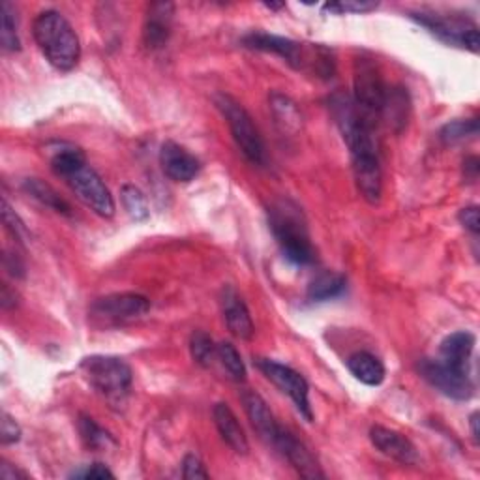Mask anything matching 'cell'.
Masks as SVG:
<instances>
[{"mask_svg":"<svg viewBox=\"0 0 480 480\" xmlns=\"http://www.w3.org/2000/svg\"><path fill=\"white\" fill-rule=\"evenodd\" d=\"M411 18L428 28L430 33L448 45L478 53L480 36L478 27L463 15H441L433 11H413Z\"/></svg>","mask_w":480,"mask_h":480,"instance_id":"obj_8","label":"cell"},{"mask_svg":"<svg viewBox=\"0 0 480 480\" xmlns=\"http://www.w3.org/2000/svg\"><path fill=\"white\" fill-rule=\"evenodd\" d=\"M33 36L45 60L58 70L70 72L81 58V43L70 21L57 10H45L34 19Z\"/></svg>","mask_w":480,"mask_h":480,"instance_id":"obj_4","label":"cell"},{"mask_svg":"<svg viewBox=\"0 0 480 480\" xmlns=\"http://www.w3.org/2000/svg\"><path fill=\"white\" fill-rule=\"evenodd\" d=\"M0 478L3 480H27L28 475L19 468H13L6 460L0 461Z\"/></svg>","mask_w":480,"mask_h":480,"instance_id":"obj_38","label":"cell"},{"mask_svg":"<svg viewBox=\"0 0 480 480\" xmlns=\"http://www.w3.org/2000/svg\"><path fill=\"white\" fill-rule=\"evenodd\" d=\"M478 171H480V165H478L476 156H469L463 160V177H466L468 180L475 182L478 179Z\"/></svg>","mask_w":480,"mask_h":480,"instance_id":"obj_39","label":"cell"},{"mask_svg":"<svg viewBox=\"0 0 480 480\" xmlns=\"http://www.w3.org/2000/svg\"><path fill=\"white\" fill-rule=\"evenodd\" d=\"M240 400H242V406H244V411L248 415V419H250L254 430L259 433V436L269 441L270 445L274 443L278 431H280V424H278L276 416L272 415L270 408L265 400H263L261 394H257L255 391H244L240 394Z\"/></svg>","mask_w":480,"mask_h":480,"instance_id":"obj_17","label":"cell"},{"mask_svg":"<svg viewBox=\"0 0 480 480\" xmlns=\"http://www.w3.org/2000/svg\"><path fill=\"white\" fill-rule=\"evenodd\" d=\"M272 446H276L278 451H280V454L291 463L293 468H295V471L301 476H304V478H323L324 476L317 460L314 458L312 453H309V448L295 436V433H291L284 426L280 428V431H278Z\"/></svg>","mask_w":480,"mask_h":480,"instance_id":"obj_12","label":"cell"},{"mask_svg":"<svg viewBox=\"0 0 480 480\" xmlns=\"http://www.w3.org/2000/svg\"><path fill=\"white\" fill-rule=\"evenodd\" d=\"M478 413L475 411V413H471V416H469V426H471V438H473V441H475V445H478L480 443V430H478Z\"/></svg>","mask_w":480,"mask_h":480,"instance_id":"obj_41","label":"cell"},{"mask_svg":"<svg viewBox=\"0 0 480 480\" xmlns=\"http://www.w3.org/2000/svg\"><path fill=\"white\" fill-rule=\"evenodd\" d=\"M458 220L460 224L466 227L469 233L473 237L478 235V231H480V214H478V207L471 205V207H466V209H461L460 214H458Z\"/></svg>","mask_w":480,"mask_h":480,"instance_id":"obj_35","label":"cell"},{"mask_svg":"<svg viewBox=\"0 0 480 480\" xmlns=\"http://www.w3.org/2000/svg\"><path fill=\"white\" fill-rule=\"evenodd\" d=\"M475 344H476L475 334L468 331H460L446 336L439 346V361L453 368L469 371Z\"/></svg>","mask_w":480,"mask_h":480,"instance_id":"obj_19","label":"cell"},{"mask_svg":"<svg viewBox=\"0 0 480 480\" xmlns=\"http://www.w3.org/2000/svg\"><path fill=\"white\" fill-rule=\"evenodd\" d=\"M331 13H368L376 11L379 8V3H370V0H342V3H329L323 6Z\"/></svg>","mask_w":480,"mask_h":480,"instance_id":"obj_31","label":"cell"},{"mask_svg":"<svg viewBox=\"0 0 480 480\" xmlns=\"http://www.w3.org/2000/svg\"><path fill=\"white\" fill-rule=\"evenodd\" d=\"M51 169L57 177L65 179L75 197L92 212L102 218H113L117 210L115 199L102 177L87 164L80 149L66 147L57 150L51 158Z\"/></svg>","mask_w":480,"mask_h":480,"instance_id":"obj_1","label":"cell"},{"mask_svg":"<svg viewBox=\"0 0 480 480\" xmlns=\"http://www.w3.org/2000/svg\"><path fill=\"white\" fill-rule=\"evenodd\" d=\"M3 222L6 225V229L10 231V235L18 240V242H25L27 240V227L25 224L21 222V218L18 214H15V210L10 207V203L6 199H3Z\"/></svg>","mask_w":480,"mask_h":480,"instance_id":"obj_32","label":"cell"},{"mask_svg":"<svg viewBox=\"0 0 480 480\" xmlns=\"http://www.w3.org/2000/svg\"><path fill=\"white\" fill-rule=\"evenodd\" d=\"M4 269L13 276V278H23L25 276V267L21 259L15 255V254H10L6 252L4 254Z\"/></svg>","mask_w":480,"mask_h":480,"instance_id":"obj_37","label":"cell"},{"mask_svg":"<svg viewBox=\"0 0 480 480\" xmlns=\"http://www.w3.org/2000/svg\"><path fill=\"white\" fill-rule=\"evenodd\" d=\"M255 366L263 376L293 400V404H295V408L306 421H314V411L312 406H309V385L304 376H301L299 371L293 368L270 359H255Z\"/></svg>","mask_w":480,"mask_h":480,"instance_id":"obj_9","label":"cell"},{"mask_svg":"<svg viewBox=\"0 0 480 480\" xmlns=\"http://www.w3.org/2000/svg\"><path fill=\"white\" fill-rule=\"evenodd\" d=\"M216 359L220 361V364L224 366V370L227 371L231 379L237 383L246 381V366H244L240 353L237 351L233 344L222 342L216 346Z\"/></svg>","mask_w":480,"mask_h":480,"instance_id":"obj_28","label":"cell"},{"mask_svg":"<svg viewBox=\"0 0 480 480\" xmlns=\"http://www.w3.org/2000/svg\"><path fill=\"white\" fill-rule=\"evenodd\" d=\"M214 105L218 107V111L225 118L237 147L248 158V162H252L254 165H265V143H263V137L254 124V118L244 110V105L233 96L225 95V92L214 95Z\"/></svg>","mask_w":480,"mask_h":480,"instance_id":"obj_6","label":"cell"},{"mask_svg":"<svg viewBox=\"0 0 480 480\" xmlns=\"http://www.w3.org/2000/svg\"><path fill=\"white\" fill-rule=\"evenodd\" d=\"M175 6L171 3H152L147 8V18L143 27V42L147 50H162L171 36Z\"/></svg>","mask_w":480,"mask_h":480,"instance_id":"obj_16","label":"cell"},{"mask_svg":"<svg viewBox=\"0 0 480 480\" xmlns=\"http://www.w3.org/2000/svg\"><path fill=\"white\" fill-rule=\"evenodd\" d=\"M212 416H214V424L216 430L222 436V439L233 448L237 454L246 456L248 451H250V443H248L246 433L237 419V415L233 413L227 404L220 401V404H216L212 409Z\"/></svg>","mask_w":480,"mask_h":480,"instance_id":"obj_18","label":"cell"},{"mask_svg":"<svg viewBox=\"0 0 480 480\" xmlns=\"http://www.w3.org/2000/svg\"><path fill=\"white\" fill-rule=\"evenodd\" d=\"M23 190L36 199L40 205L48 207L50 210H55L62 216H72V207L66 203L65 199H62L53 186H50L48 182H43L40 179H27L23 182Z\"/></svg>","mask_w":480,"mask_h":480,"instance_id":"obj_23","label":"cell"},{"mask_svg":"<svg viewBox=\"0 0 480 480\" xmlns=\"http://www.w3.org/2000/svg\"><path fill=\"white\" fill-rule=\"evenodd\" d=\"M242 45L248 50L272 53L284 58L297 72L314 73L321 80H331L336 72L334 53L319 43H301L291 38L276 36L269 33H250L242 38Z\"/></svg>","mask_w":480,"mask_h":480,"instance_id":"obj_2","label":"cell"},{"mask_svg":"<svg viewBox=\"0 0 480 480\" xmlns=\"http://www.w3.org/2000/svg\"><path fill=\"white\" fill-rule=\"evenodd\" d=\"M182 476L188 480H197V478H209V471L205 469V463L201 461L199 456L188 454L182 461Z\"/></svg>","mask_w":480,"mask_h":480,"instance_id":"obj_34","label":"cell"},{"mask_svg":"<svg viewBox=\"0 0 480 480\" xmlns=\"http://www.w3.org/2000/svg\"><path fill=\"white\" fill-rule=\"evenodd\" d=\"M15 299H18L15 291H10V286L3 284V291H0V306H3V309H10L18 304V301Z\"/></svg>","mask_w":480,"mask_h":480,"instance_id":"obj_40","label":"cell"},{"mask_svg":"<svg viewBox=\"0 0 480 480\" xmlns=\"http://www.w3.org/2000/svg\"><path fill=\"white\" fill-rule=\"evenodd\" d=\"M347 370L353 374V377L368 385V386H379L385 381L386 370L383 362L368 351H359L353 353L351 357L346 361Z\"/></svg>","mask_w":480,"mask_h":480,"instance_id":"obj_21","label":"cell"},{"mask_svg":"<svg viewBox=\"0 0 480 480\" xmlns=\"http://www.w3.org/2000/svg\"><path fill=\"white\" fill-rule=\"evenodd\" d=\"M0 43H3V50L8 53H15L21 50L15 8L10 3H6V0L0 4Z\"/></svg>","mask_w":480,"mask_h":480,"instance_id":"obj_25","label":"cell"},{"mask_svg":"<svg viewBox=\"0 0 480 480\" xmlns=\"http://www.w3.org/2000/svg\"><path fill=\"white\" fill-rule=\"evenodd\" d=\"M370 441L381 454L404 463V466H415V463L419 461L416 446L404 436V433L389 430L385 426H374L370 430Z\"/></svg>","mask_w":480,"mask_h":480,"instance_id":"obj_13","label":"cell"},{"mask_svg":"<svg viewBox=\"0 0 480 480\" xmlns=\"http://www.w3.org/2000/svg\"><path fill=\"white\" fill-rule=\"evenodd\" d=\"M265 8H269V10H282V8H286V4L284 3H265Z\"/></svg>","mask_w":480,"mask_h":480,"instance_id":"obj_42","label":"cell"},{"mask_svg":"<svg viewBox=\"0 0 480 480\" xmlns=\"http://www.w3.org/2000/svg\"><path fill=\"white\" fill-rule=\"evenodd\" d=\"M220 304H222V314H224V321L227 324L229 332L240 339H252L255 327L250 316V309H248V306L244 304L242 297L239 295L235 287L225 286L222 289Z\"/></svg>","mask_w":480,"mask_h":480,"instance_id":"obj_14","label":"cell"},{"mask_svg":"<svg viewBox=\"0 0 480 480\" xmlns=\"http://www.w3.org/2000/svg\"><path fill=\"white\" fill-rule=\"evenodd\" d=\"M439 135H441L443 143H458V141H463V139L476 137L478 135V120L469 118V120L448 122L446 126H443Z\"/></svg>","mask_w":480,"mask_h":480,"instance_id":"obj_30","label":"cell"},{"mask_svg":"<svg viewBox=\"0 0 480 480\" xmlns=\"http://www.w3.org/2000/svg\"><path fill=\"white\" fill-rule=\"evenodd\" d=\"M70 478H115V473L107 469L103 463H92L87 469L73 471Z\"/></svg>","mask_w":480,"mask_h":480,"instance_id":"obj_36","label":"cell"},{"mask_svg":"<svg viewBox=\"0 0 480 480\" xmlns=\"http://www.w3.org/2000/svg\"><path fill=\"white\" fill-rule=\"evenodd\" d=\"M192 359L203 368H210L216 359V346L205 331H194L190 338Z\"/></svg>","mask_w":480,"mask_h":480,"instance_id":"obj_29","label":"cell"},{"mask_svg":"<svg viewBox=\"0 0 480 480\" xmlns=\"http://www.w3.org/2000/svg\"><path fill=\"white\" fill-rule=\"evenodd\" d=\"M120 201H122L124 210L128 212V216H130L132 220H135V222H145V220H149L150 210H149L147 197L143 195L141 190L137 188V186H132V184L122 186V190H120Z\"/></svg>","mask_w":480,"mask_h":480,"instance_id":"obj_27","label":"cell"},{"mask_svg":"<svg viewBox=\"0 0 480 480\" xmlns=\"http://www.w3.org/2000/svg\"><path fill=\"white\" fill-rule=\"evenodd\" d=\"M160 165H162V171L165 173V177H169L175 182L194 180L201 169V164L194 156V154L173 141H165L162 145Z\"/></svg>","mask_w":480,"mask_h":480,"instance_id":"obj_15","label":"cell"},{"mask_svg":"<svg viewBox=\"0 0 480 480\" xmlns=\"http://www.w3.org/2000/svg\"><path fill=\"white\" fill-rule=\"evenodd\" d=\"M77 428H80L81 439L83 443L92 448V451H103L110 445H115V439L110 431H105L100 424H96L95 419H90V416L81 415L80 423H77Z\"/></svg>","mask_w":480,"mask_h":480,"instance_id":"obj_26","label":"cell"},{"mask_svg":"<svg viewBox=\"0 0 480 480\" xmlns=\"http://www.w3.org/2000/svg\"><path fill=\"white\" fill-rule=\"evenodd\" d=\"M408 115H409V98L406 88L389 87L381 111V120L389 124L394 132H401V128H404L408 122Z\"/></svg>","mask_w":480,"mask_h":480,"instance_id":"obj_22","label":"cell"},{"mask_svg":"<svg viewBox=\"0 0 480 480\" xmlns=\"http://www.w3.org/2000/svg\"><path fill=\"white\" fill-rule=\"evenodd\" d=\"M19 439H21V426L10 413L3 411V421H0V441H3V445H13Z\"/></svg>","mask_w":480,"mask_h":480,"instance_id":"obj_33","label":"cell"},{"mask_svg":"<svg viewBox=\"0 0 480 480\" xmlns=\"http://www.w3.org/2000/svg\"><path fill=\"white\" fill-rule=\"evenodd\" d=\"M421 376L446 398L468 401L473 396V381L469 371H463L445 364L439 359H424L419 362Z\"/></svg>","mask_w":480,"mask_h":480,"instance_id":"obj_11","label":"cell"},{"mask_svg":"<svg viewBox=\"0 0 480 480\" xmlns=\"http://www.w3.org/2000/svg\"><path fill=\"white\" fill-rule=\"evenodd\" d=\"M353 88H354L351 96L353 102L357 103L361 113L377 126V122L381 120V111H383L389 87L385 85L374 60L364 58V57L354 60Z\"/></svg>","mask_w":480,"mask_h":480,"instance_id":"obj_7","label":"cell"},{"mask_svg":"<svg viewBox=\"0 0 480 480\" xmlns=\"http://www.w3.org/2000/svg\"><path fill=\"white\" fill-rule=\"evenodd\" d=\"M347 280L344 274L339 272H323L308 287V301L312 302H324L342 295L346 291Z\"/></svg>","mask_w":480,"mask_h":480,"instance_id":"obj_24","label":"cell"},{"mask_svg":"<svg viewBox=\"0 0 480 480\" xmlns=\"http://www.w3.org/2000/svg\"><path fill=\"white\" fill-rule=\"evenodd\" d=\"M150 312V301L139 293H113L92 302L90 316L105 324H120L141 319Z\"/></svg>","mask_w":480,"mask_h":480,"instance_id":"obj_10","label":"cell"},{"mask_svg":"<svg viewBox=\"0 0 480 480\" xmlns=\"http://www.w3.org/2000/svg\"><path fill=\"white\" fill-rule=\"evenodd\" d=\"M269 103L276 128L287 137L299 135L302 130V113L299 110V105L278 90L270 92Z\"/></svg>","mask_w":480,"mask_h":480,"instance_id":"obj_20","label":"cell"},{"mask_svg":"<svg viewBox=\"0 0 480 480\" xmlns=\"http://www.w3.org/2000/svg\"><path fill=\"white\" fill-rule=\"evenodd\" d=\"M269 227L284 257L293 265L306 267L316 261L308 224L297 203H293L291 199H280L272 203L269 207Z\"/></svg>","mask_w":480,"mask_h":480,"instance_id":"obj_3","label":"cell"},{"mask_svg":"<svg viewBox=\"0 0 480 480\" xmlns=\"http://www.w3.org/2000/svg\"><path fill=\"white\" fill-rule=\"evenodd\" d=\"M81 371L92 389L111 406H122L132 391L133 371L118 357H105V354L87 357L81 362Z\"/></svg>","mask_w":480,"mask_h":480,"instance_id":"obj_5","label":"cell"}]
</instances>
